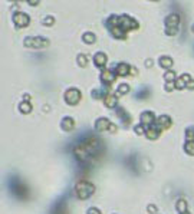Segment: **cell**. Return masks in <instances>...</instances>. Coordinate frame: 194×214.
Here are the masks:
<instances>
[{"label": "cell", "instance_id": "cell-10", "mask_svg": "<svg viewBox=\"0 0 194 214\" xmlns=\"http://www.w3.org/2000/svg\"><path fill=\"white\" fill-rule=\"evenodd\" d=\"M94 60H95V65L98 66V68H102V66H105V63H106V55L102 52H98L95 56H94Z\"/></svg>", "mask_w": 194, "mask_h": 214}, {"label": "cell", "instance_id": "cell-15", "mask_svg": "<svg viewBox=\"0 0 194 214\" xmlns=\"http://www.w3.org/2000/svg\"><path fill=\"white\" fill-rule=\"evenodd\" d=\"M116 72H118V75H121V76H125V75H128L129 66L125 65V63H119V65L116 66Z\"/></svg>", "mask_w": 194, "mask_h": 214}, {"label": "cell", "instance_id": "cell-5", "mask_svg": "<svg viewBox=\"0 0 194 214\" xmlns=\"http://www.w3.org/2000/svg\"><path fill=\"white\" fill-rule=\"evenodd\" d=\"M13 23L17 27H26L29 25V16L26 13H14L13 14Z\"/></svg>", "mask_w": 194, "mask_h": 214}, {"label": "cell", "instance_id": "cell-21", "mask_svg": "<svg viewBox=\"0 0 194 214\" xmlns=\"http://www.w3.org/2000/svg\"><path fill=\"white\" fill-rule=\"evenodd\" d=\"M184 148H186V152H188L190 155H194V141H187Z\"/></svg>", "mask_w": 194, "mask_h": 214}, {"label": "cell", "instance_id": "cell-23", "mask_svg": "<svg viewBox=\"0 0 194 214\" xmlns=\"http://www.w3.org/2000/svg\"><path fill=\"white\" fill-rule=\"evenodd\" d=\"M78 63L81 66H86L88 62H86V58H85L84 55H79V56H78Z\"/></svg>", "mask_w": 194, "mask_h": 214}, {"label": "cell", "instance_id": "cell-4", "mask_svg": "<svg viewBox=\"0 0 194 214\" xmlns=\"http://www.w3.org/2000/svg\"><path fill=\"white\" fill-rule=\"evenodd\" d=\"M65 99H66V102L69 105H76L79 102V99H81V92L78 91V89H69V91L66 92V95H65Z\"/></svg>", "mask_w": 194, "mask_h": 214}, {"label": "cell", "instance_id": "cell-8", "mask_svg": "<svg viewBox=\"0 0 194 214\" xmlns=\"http://www.w3.org/2000/svg\"><path fill=\"white\" fill-rule=\"evenodd\" d=\"M191 79H190V76L188 75H183V76H180V78L175 81V88L177 89H183V88H187L188 82H190Z\"/></svg>", "mask_w": 194, "mask_h": 214}, {"label": "cell", "instance_id": "cell-14", "mask_svg": "<svg viewBox=\"0 0 194 214\" xmlns=\"http://www.w3.org/2000/svg\"><path fill=\"white\" fill-rule=\"evenodd\" d=\"M103 102H105V105H106L108 108H114L116 104V98L114 96V95H106V96L103 98Z\"/></svg>", "mask_w": 194, "mask_h": 214}, {"label": "cell", "instance_id": "cell-30", "mask_svg": "<svg viewBox=\"0 0 194 214\" xmlns=\"http://www.w3.org/2000/svg\"><path fill=\"white\" fill-rule=\"evenodd\" d=\"M135 132L137 134H142V127H135Z\"/></svg>", "mask_w": 194, "mask_h": 214}, {"label": "cell", "instance_id": "cell-2", "mask_svg": "<svg viewBox=\"0 0 194 214\" xmlns=\"http://www.w3.org/2000/svg\"><path fill=\"white\" fill-rule=\"evenodd\" d=\"M116 26L121 27L124 32H127V30H132V29L138 27V23H137L134 19H131L129 16H118V23H116Z\"/></svg>", "mask_w": 194, "mask_h": 214}, {"label": "cell", "instance_id": "cell-16", "mask_svg": "<svg viewBox=\"0 0 194 214\" xmlns=\"http://www.w3.org/2000/svg\"><path fill=\"white\" fill-rule=\"evenodd\" d=\"M158 134H160V132H158L157 128H148V130L145 131V135L148 136L149 139H157V138H158Z\"/></svg>", "mask_w": 194, "mask_h": 214}, {"label": "cell", "instance_id": "cell-31", "mask_svg": "<svg viewBox=\"0 0 194 214\" xmlns=\"http://www.w3.org/2000/svg\"><path fill=\"white\" fill-rule=\"evenodd\" d=\"M187 88H190V89H193V88H194V81H190V82H188Z\"/></svg>", "mask_w": 194, "mask_h": 214}, {"label": "cell", "instance_id": "cell-34", "mask_svg": "<svg viewBox=\"0 0 194 214\" xmlns=\"http://www.w3.org/2000/svg\"><path fill=\"white\" fill-rule=\"evenodd\" d=\"M193 32H194V26H193Z\"/></svg>", "mask_w": 194, "mask_h": 214}, {"label": "cell", "instance_id": "cell-24", "mask_svg": "<svg viewBox=\"0 0 194 214\" xmlns=\"http://www.w3.org/2000/svg\"><path fill=\"white\" fill-rule=\"evenodd\" d=\"M165 33H167L168 36H170V35H171V36H174L175 33H177V27H167Z\"/></svg>", "mask_w": 194, "mask_h": 214}, {"label": "cell", "instance_id": "cell-19", "mask_svg": "<svg viewBox=\"0 0 194 214\" xmlns=\"http://www.w3.org/2000/svg\"><path fill=\"white\" fill-rule=\"evenodd\" d=\"M177 210L180 211V213H187V204H186V201L184 200H178L177 201Z\"/></svg>", "mask_w": 194, "mask_h": 214}, {"label": "cell", "instance_id": "cell-11", "mask_svg": "<svg viewBox=\"0 0 194 214\" xmlns=\"http://www.w3.org/2000/svg\"><path fill=\"white\" fill-rule=\"evenodd\" d=\"M154 122V115L152 112H142L141 114V124L142 125H149Z\"/></svg>", "mask_w": 194, "mask_h": 214}, {"label": "cell", "instance_id": "cell-6", "mask_svg": "<svg viewBox=\"0 0 194 214\" xmlns=\"http://www.w3.org/2000/svg\"><path fill=\"white\" fill-rule=\"evenodd\" d=\"M111 125H112V124H111L109 121L106 119V118H99L97 122H95V127H97L98 131H106V130H109Z\"/></svg>", "mask_w": 194, "mask_h": 214}, {"label": "cell", "instance_id": "cell-29", "mask_svg": "<svg viewBox=\"0 0 194 214\" xmlns=\"http://www.w3.org/2000/svg\"><path fill=\"white\" fill-rule=\"evenodd\" d=\"M43 23H48V25H52V23H53V19H52V17H48L46 20H43Z\"/></svg>", "mask_w": 194, "mask_h": 214}, {"label": "cell", "instance_id": "cell-13", "mask_svg": "<svg viewBox=\"0 0 194 214\" xmlns=\"http://www.w3.org/2000/svg\"><path fill=\"white\" fill-rule=\"evenodd\" d=\"M73 125H75V122H73V119L72 118H65L63 121H62V128L63 130H66V131H71V130H73Z\"/></svg>", "mask_w": 194, "mask_h": 214}, {"label": "cell", "instance_id": "cell-32", "mask_svg": "<svg viewBox=\"0 0 194 214\" xmlns=\"http://www.w3.org/2000/svg\"><path fill=\"white\" fill-rule=\"evenodd\" d=\"M149 211H151V213H155L157 210H155V207H154V206H149Z\"/></svg>", "mask_w": 194, "mask_h": 214}, {"label": "cell", "instance_id": "cell-9", "mask_svg": "<svg viewBox=\"0 0 194 214\" xmlns=\"http://www.w3.org/2000/svg\"><path fill=\"white\" fill-rule=\"evenodd\" d=\"M101 79H102L103 84L109 85V84H112V82L115 81V73H114V72H111V71H103L102 75H101Z\"/></svg>", "mask_w": 194, "mask_h": 214}, {"label": "cell", "instance_id": "cell-18", "mask_svg": "<svg viewBox=\"0 0 194 214\" xmlns=\"http://www.w3.org/2000/svg\"><path fill=\"white\" fill-rule=\"evenodd\" d=\"M82 39H84L85 43H94V42H95V35L91 32H86V33H84Z\"/></svg>", "mask_w": 194, "mask_h": 214}, {"label": "cell", "instance_id": "cell-12", "mask_svg": "<svg viewBox=\"0 0 194 214\" xmlns=\"http://www.w3.org/2000/svg\"><path fill=\"white\" fill-rule=\"evenodd\" d=\"M157 122H158V127H161V128H164V130H167V128L171 127V119H170L167 115L160 117L158 119H157Z\"/></svg>", "mask_w": 194, "mask_h": 214}, {"label": "cell", "instance_id": "cell-28", "mask_svg": "<svg viewBox=\"0 0 194 214\" xmlns=\"http://www.w3.org/2000/svg\"><path fill=\"white\" fill-rule=\"evenodd\" d=\"M88 214H101V211H99V210H98V208H89V210H88Z\"/></svg>", "mask_w": 194, "mask_h": 214}, {"label": "cell", "instance_id": "cell-1", "mask_svg": "<svg viewBox=\"0 0 194 214\" xmlns=\"http://www.w3.org/2000/svg\"><path fill=\"white\" fill-rule=\"evenodd\" d=\"M94 190H95L94 185H92L91 182L85 181V180H82V181H79L76 184V194L81 200H86V198L94 193Z\"/></svg>", "mask_w": 194, "mask_h": 214}, {"label": "cell", "instance_id": "cell-26", "mask_svg": "<svg viewBox=\"0 0 194 214\" xmlns=\"http://www.w3.org/2000/svg\"><path fill=\"white\" fill-rule=\"evenodd\" d=\"M165 79H167V81H170V79H171V81H174V79H175V73H174V72H168V73H165Z\"/></svg>", "mask_w": 194, "mask_h": 214}, {"label": "cell", "instance_id": "cell-20", "mask_svg": "<svg viewBox=\"0 0 194 214\" xmlns=\"http://www.w3.org/2000/svg\"><path fill=\"white\" fill-rule=\"evenodd\" d=\"M20 111H22L23 114H29V112L32 111V106H30L29 102H22V104H20Z\"/></svg>", "mask_w": 194, "mask_h": 214}, {"label": "cell", "instance_id": "cell-7", "mask_svg": "<svg viewBox=\"0 0 194 214\" xmlns=\"http://www.w3.org/2000/svg\"><path fill=\"white\" fill-rule=\"evenodd\" d=\"M178 22H180V16L173 13L165 19V25H167V27H177L178 26Z\"/></svg>", "mask_w": 194, "mask_h": 214}, {"label": "cell", "instance_id": "cell-22", "mask_svg": "<svg viewBox=\"0 0 194 214\" xmlns=\"http://www.w3.org/2000/svg\"><path fill=\"white\" fill-rule=\"evenodd\" d=\"M127 92H129V86L127 84H122L118 88V93H127Z\"/></svg>", "mask_w": 194, "mask_h": 214}, {"label": "cell", "instance_id": "cell-27", "mask_svg": "<svg viewBox=\"0 0 194 214\" xmlns=\"http://www.w3.org/2000/svg\"><path fill=\"white\" fill-rule=\"evenodd\" d=\"M175 82H168L167 84V86H165V89H167V91H173V89H174L175 88Z\"/></svg>", "mask_w": 194, "mask_h": 214}, {"label": "cell", "instance_id": "cell-3", "mask_svg": "<svg viewBox=\"0 0 194 214\" xmlns=\"http://www.w3.org/2000/svg\"><path fill=\"white\" fill-rule=\"evenodd\" d=\"M49 45V40L45 38H26L25 39V46L26 47H35V49H42L45 46Z\"/></svg>", "mask_w": 194, "mask_h": 214}, {"label": "cell", "instance_id": "cell-33", "mask_svg": "<svg viewBox=\"0 0 194 214\" xmlns=\"http://www.w3.org/2000/svg\"><path fill=\"white\" fill-rule=\"evenodd\" d=\"M181 214H188V213H181Z\"/></svg>", "mask_w": 194, "mask_h": 214}, {"label": "cell", "instance_id": "cell-25", "mask_svg": "<svg viewBox=\"0 0 194 214\" xmlns=\"http://www.w3.org/2000/svg\"><path fill=\"white\" fill-rule=\"evenodd\" d=\"M186 135H187L188 139H191V138H193L194 136V128L193 127H191V128H188V130L186 131Z\"/></svg>", "mask_w": 194, "mask_h": 214}, {"label": "cell", "instance_id": "cell-17", "mask_svg": "<svg viewBox=\"0 0 194 214\" xmlns=\"http://www.w3.org/2000/svg\"><path fill=\"white\" fill-rule=\"evenodd\" d=\"M160 66L162 68H170V66H173V59L168 58V56H162L160 59Z\"/></svg>", "mask_w": 194, "mask_h": 214}]
</instances>
